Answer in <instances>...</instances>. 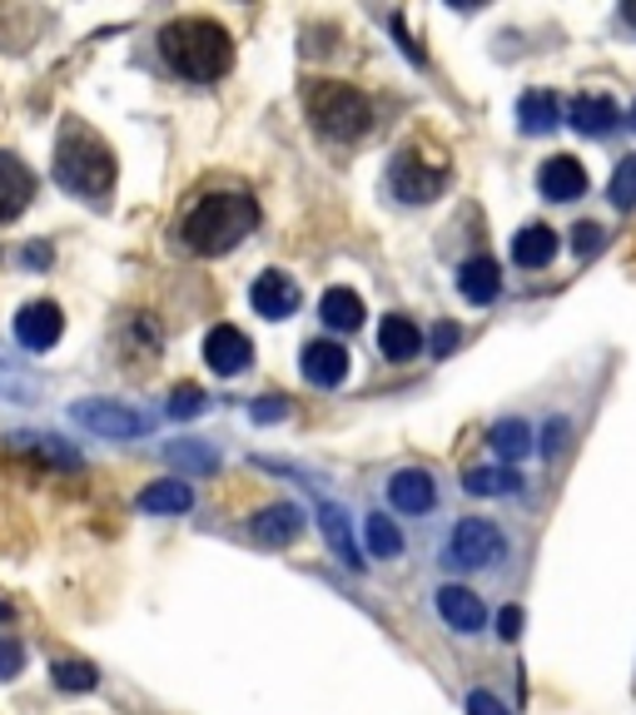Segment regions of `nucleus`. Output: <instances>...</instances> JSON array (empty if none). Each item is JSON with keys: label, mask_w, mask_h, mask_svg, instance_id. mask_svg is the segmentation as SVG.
<instances>
[{"label": "nucleus", "mask_w": 636, "mask_h": 715, "mask_svg": "<svg viewBox=\"0 0 636 715\" xmlns=\"http://www.w3.org/2000/svg\"><path fill=\"white\" fill-rule=\"evenodd\" d=\"M165 462L169 467H184V472H219V452L204 442H194V437H179V442L165 447Z\"/></svg>", "instance_id": "cd10ccee"}, {"label": "nucleus", "mask_w": 636, "mask_h": 715, "mask_svg": "<svg viewBox=\"0 0 636 715\" xmlns=\"http://www.w3.org/2000/svg\"><path fill=\"white\" fill-rule=\"evenodd\" d=\"M50 681H55L60 691H95L99 671L89 661H55V665H50Z\"/></svg>", "instance_id": "c756f323"}, {"label": "nucleus", "mask_w": 636, "mask_h": 715, "mask_svg": "<svg viewBox=\"0 0 636 715\" xmlns=\"http://www.w3.org/2000/svg\"><path fill=\"white\" fill-rule=\"evenodd\" d=\"M487 442H492V452L502 457V467H517V462H527V457L537 452V433H532V423H522V417H502V423H492Z\"/></svg>", "instance_id": "412c9836"}, {"label": "nucleus", "mask_w": 636, "mask_h": 715, "mask_svg": "<svg viewBox=\"0 0 636 715\" xmlns=\"http://www.w3.org/2000/svg\"><path fill=\"white\" fill-rule=\"evenodd\" d=\"M602 244H606V228H602V224H592V218L572 228V254H576V258H592Z\"/></svg>", "instance_id": "f704fd0d"}, {"label": "nucleus", "mask_w": 636, "mask_h": 715, "mask_svg": "<svg viewBox=\"0 0 636 715\" xmlns=\"http://www.w3.org/2000/svg\"><path fill=\"white\" fill-rule=\"evenodd\" d=\"M622 119H626V125H632V129H636V105H632V109H626V115H622Z\"/></svg>", "instance_id": "37998d69"}, {"label": "nucleus", "mask_w": 636, "mask_h": 715, "mask_svg": "<svg viewBox=\"0 0 636 715\" xmlns=\"http://www.w3.org/2000/svg\"><path fill=\"white\" fill-rule=\"evenodd\" d=\"M0 393L15 397V403H35V397H40V383H35V377H25V373H15L10 363H0Z\"/></svg>", "instance_id": "72a5a7b5"}, {"label": "nucleus", "mask_w": 636, "mask_h": 715, "mask_svg": "<svg viewBox=\"0 0 636 715\" xmlns=\"http://www.w3.org/2000/svg\"><path fill=\"white\" fill-rule=\"evenodd\" d=\"M566 433H572V423H566V417H552V423L542 427V442H537V452L542 457H556L566 447Z\"/></svg>", "instance_id": "e433bc0d"}, {"label": "nucleus", "mask_w": 636, "mask_h": 715, "mask_svg": "<svg viewBox=\"0 0 636 715\" xmlns=\"http://www.w3.org/2000/svg\"><path fill=\"white\" fill-rule=\"evenodd\" d=\"M159 55L174 75L209 85V79L229 75V65H234V35L209 15H179L159 30Z\"/></svg>", "instance_id": "f257e3e1"}, {"label": "nucleus", "mask_w": 636, "mask_h": 715, "mask_svg": "<svg viewBox=\"0 0 636 715\" xmlns=\"http://www.w3.org/2000/svg\"><path fill=\"white\" fill-rule=\"evenodd\" d=\"M209 407V393L204 387H194V383H179L174 393L165 397V413L174 417V423H189V417H199Z\"/></svg>", "instance_id": "7c9ffc66"}, {"label": "nucleus", "mask_w": 636, "mask_h": 715, "mask_svg": "<svg viewBox=\"0 0 636 715\" xmlns=\"http://www.w3.org/2000/svg\"><path fill=\"white\" fill-rule=\"evenodd\" d=\"M135 502H139V512H149V516H184L189 506H194V487L179 482V477H159Z\"/></svg>", "instance_id": "aec40b11"}, {"label": "nucleus", "mask_w": 636, "mask_h": 715, "mask_svg": "<svg viewBox=\"0 0 636 715\" xmlns=\"http://www.w3.org/2000/svg\"><path fill=\"white\" fill-rule=\"evenodd\" d=\"M556 258V228L547 224H527L512 238V264L517 268H547Z\"/></svg>", "instance_id": "393cba45"}, {"label": "nucleus", "mask_w": 636, "mask_h": 715, "mask_svg": "<svg viewBox=\"0 0 636 715\" xmlns=\"http://www.w3.org/2000/svg\"><path fill=\"white\" fill-rule=\"evenodd\" d=\"M30 199H35V174H30V164L0 149V224L25 214Z\"/></svg>", "instance_id": "f3484780"}, {"label": "nucleus", "mask_w": 636, "mask_h": 715, "mask_svg": "<svg viewBox=\"0 0 636 715\" xmlns=\"http://www.w3.org/2000/svg\"><path fill=\"white\" fill-rule=\"evenodd\" d=\"M388 506H398L403 516H427L437 506V482L423 467H398L388 477Z\"/></svg>", "instance_id": "ddd939ff"}, {"label": "nucleus", "mask_w": 636, "mask_h": 715, "mask_svg": "<svg viewBox=\"0 0 636 715\" xmlns=\"http://www.w3.org/2000/svg\"><path fill=\"white\" fill-rule=\"evenodd\" d=\"M622 15H626V25H636V0L632 6H622Z\"/></svg>", "instance_id": "79ce46f5"}, {"label": "nucleus", "mask_w": 636, "mask_h": 715, "mask_svg": "<svg viewBox=\"0 0 636 715\" xmlns=\"http://www.w3.org/2000/svg\"><path fill=\"white\" fill-rule=\"evenodd\" d=\"M562 119L586 139H606L616 125H622V109H616L612 95H576L572 105L562 109Z\"/></svg>", "instance_id": "2eb2a0df"}, {"label": "nucleus", "mask_w": 636, "mask_h": 715, "mask_svg": "<svg viewBox=\"0 0 636 715\" xmlns=\"http://www.w3.org/2000/svg\"><path fill=\"white\" fill-rule=\"evenodd\" d=\"M204 363H209V373H219V377H239L254 363V343H248V333H239L234 323H219V328H209V338H204Z\"/></svg>", "instance_id": "9d476101"}, {"label": "nucleus", "mask_w": 636, "mask_h": 715, "mask_svg": "<svg viewBox=\"0 0 636 715\" xmlns=\"http://www.w3.org/2000/svg\"><path fill=\"white\" fill-rule=\"evenodd\" d=\"M457 294L467 298V303L487 308L497 294H502V268H497V258L487 254H473L463 268H457Z\"/></svg>", "instance_id": "6ab92c4d"}, {"label": "nucleus", "mask_w": 636, "mask_h": 715, "mask_svg": "<svg viewBox=\"0 0 636 715\" xmlns=\"http://www.w3.org/2000/svg\"><path fill=\"white\" fill-rule=\"evenodd\" d=\"M522 606H502V611H497V636H502V641H517V636H522Z\"/></svg>", "instance_id": "58836bf2"}, {"label": "nucleus", "mask_w": 636, "mask_h": 715, "mask_svg": "<svg viewBox=\"0 0 636 715\" xmlns=\"http://www.w3.org/2000/svg\"><path fill=\"white\" fill-rule=\"evenodd\" d=\"M308 119H314L318 135L328 139H363L373 129V105L358 85H343V79H318V85L304 89Z\"/></svg>", "instance_id": "39448f33"}, {"label": "nucleus", "mask_w": 636, "mask_h": 715, "mask_svg": "<svg viewBox=\"0 0 636 715\" xmlns=\"http://www.w3.org/2000/svg\"><path fill=\"white\" fill-rule=\"evenodd\" d=\"M378 348H383V357H393V363H407V357L423 353V333H417L413 318L388 313L383 323H378Z\"/></svg>", "instance_id": "b1692460"}, {"label": "nucleus", "mask_w": 636, "mask_h": 715, "mask_svg": "<svg viewBox=\"0 0 636 715\" xmlns=\"http://www.w3.org/2000/svg\"><path fill=\"white\" fill-rule=\"evenodd\" d=\"M115 174L119 164L105 139L89 125H80V119H65L55 139V184L80 199H105L115 189Z\"/></svg>", "instance_id": "7ed1b4c3"}, {"label": "nucleus", "mask_w": 636, "mask_h": 715, "mask_svg": "<svg viewBox=\"0 0 636 715\" xmlns=\"http://www.w3.org/2000/svg\"><path fill=\"white\" fill-rule=\"evenodd\" d=\"M318 318H324L333 333H353V328H363V318H368V308H363V298L353 294V288H328L324 298H318Z\"/></svg>", "instance_id": "5701e85b"}, {"label": "nucleus", "mask_w": 636, "mask_h": 715, "mask_svg": "<svg viewBox=\"0 0 636 715\" xmlns=\"http://www.w3.org/2000/svg\"><path fill=\"white\" fill-rule=\"evenodd\" d=\"M606 194H612L616 209H636V154L616 159L612 169V184H606Z\"/></svg>", "instance_id": "2f4dec72"}, {"label": "nucleus", "mask_w": 636, "mask_h": 715, "mask_svg": "<svg viewBox=\"0 0 636 715\" xmlns=\"http://www.w3.org/2000/svg\"><path fill=\"white\" fill-rule=\"evenodd\" d=\"M304 526H308L304 506L274 502V506H264V512H258L254 522H248V532H254L258 546H294L298 536H304Z\"/></svg>", "instance_id": "dca6fc26"}, {"label": "nucleus", "mask_w": 636, "mask_h": 715, "mask_svg": "<svg viewBox=\"0 0 636 715\" xmlns=\"http://www.w3.org/2000/svg\"><path fill=\"white\" fill-rule=\"evenodd\" d=\"M586 164L576 154H552L542 159V169H537V189H542L547 204H576V199L586 194Z\"/></svg>", "instance_id": "1a4fd4ad"}, {"label": "nucleus", "mask_w": 636, "mask_h": 715, "mask_svg": "<svg viewBox=\"0 0 636 715\" xmlns=\"http://www.w3.org/2000/svg\"><path fill=\"white\" fill-rule=\"evenodd\" d=\"M25 671V645L15 636H0V681H15Z\"/></svg>", "instance_id": "c9c22d12"}, {"label": "nucleus", "mask_w": 636, "mask_h": 715, "mask_svg": "<svg viewBox=\"0 0 636 715\" xmlns=\"http://www.w3.org/2000/svg\"><path fill=\"white\" fill-rule=\"evenodd\" d=\"M388 184L403 204H433L437 189H443V169H427L417 154H398L393 169H388Z\"/></svg>", "instance_id": "f8f14e48"}, {"label": "nucleus", "mask_w": 636, "mask_h": 715, "mask_svg": "<svg viewBox=\"0 0 636 715\" xmlns=\"http://www.w3.org/2000/svg\"><path fill=\"white\" fill-rule=\"evenodd\" d=\"M348 367H353V357H348V348L333 343V338H314V343H304V353H298V373H304L308 387H338L348 377Z\"/></svg>", "instance_id": "9b49d317"}, {"label": "nucleus", "mask_w": 636, "mask_h": 715, "mask_svg": "<svg viewBox=\"0 0 636 715\" xmlns=\"http://www.w3.org/2000/svg\"><path fill=\"white\" fill-rule=\"evenodd\" d=\"M433 606H437V616H443V626H453L457 636H477L487 626V601L473 591V586H463V581H443V586H437Z\"/></svg>", "instance_id": "0eeeda50"}, {"label": "nucleus", "mask_w": 636, "mask_h": 715, "mask_svg": "<svg viewBox=\"0 0 636 715\" xmlns=\"http://www.w3.org/2000/svg\"><path fill=\"white\" fill-rule=\"evenodd\" d=\"M25 264H30V268H35V264L45 268V264H50V248H45V244H30V248H25Z\"/></svg>", "instance_id": "a19ab883"}, {"label": "nucleus", "mask_w": 636, "mask_h": 715, "mask_svg": "<svg viewBox=\"0 0 636 715\" xmlns=\"http://www.w3.org/2000/svg\"><path fill=\"white\" fill-rule=\"evenodd\" d=\"M70 423L85 427L89 437H105V442H135V437H149V413L119 403V397H80L70 403Z\"/></svg>", "instance_id": "423d86ee"}, {"label": "nucleus", "mask_w": 636, "mask_h": 715, "mask_svg": "<svg viewBox=\"0 0 636 715\" xmlns=\"http://www.w3.org/2000/svg\"><path fill=\"white\" fill-rule=\"evenodd\" d=\"M60 333H65V313L50 298H35V303H25L15 313V343L25 353H50L60 343Z\"/></svg>", "instance_id": "6e6552de"}, {"label": "nucleus", "mask_w": 636, "mask_h": 715, "mask_svg": "<svg viewBox=\"0 0 636 715\" xmlns=\"http://www.w3.org/2000/svg\"><path fill=\"white\" fill-rule=\"evenodd\" d=\"M363 546L368 556H378V562H398L403 556V532H398V522L388 512H368L363 516Z\"/></svg>", "instance_id": "a878e982"}, {"label": "nucleus", "mask_w": 636, "mask_h": 715, "mask_svg": "<svg viewBox=\"0 0 636 715\" xmlns=\"http://www.w3.org/2000/svg\"><path fill=\"white\" fill-rule=\"evenodd\" d=\"M463 487L473 497H517L522 492V472L517 467H467Z\"/></svg>", "instance_id": "bb28decb"}, {"label": "nucleus", "mask_w": 636, "mask_h": 715, "mask_svg": "<svg viewBox=\"0 0 636 715\" xmlns=\"http://www.w3.org/2000/svg\"><path fill=\"white\" fill-rule=\"evenodd\" d=\"M457 343H463V328L457 323H437L433 328V357H447Z\"/></svg>", "instance_id": "ea45409f"}, {"label": "nucleus", "mask_w": 636, "mask_h": 715, "mask_svg": "<svg viewBox=\"0 0 636 715\" xmlns=\"http://www.w3.org/2000/svg\"><path fill=\"white\" fill-rule=\"evenodd\" d=\"M507 556H512V536L492 516H457L443 542V566L463 576L497 572V566H507Z\"/></svg>", "instance_id": "20e7f679"}, {"label": "nucleus", "mask_w": 636, "mask_h": 715, "mask_svg": "<svg viewBox=\"0 0 636 715\" xmlns=\"http://www.w3.org/2000/svg\"><path fill=\"white\" fill-rule=\"evenodd\" d=\"M467 715H512V711L492 691H467Z\"/></svg>", "instance_id": "4c0bfd02"}, {"label": "nucleus", "mask_w": 636, "mask_h": 715, "mask_svg": "<svg viewBox=\"0 0 636 715\" xmlns=\"http://www.w3.org/2000/svg\"><path fill=\"white\" fill-rule=\"evenodd\" d=\"M15 447H30L35 457H50V462H60V467H80V452L60 442L55 433H15Z\"/></svg>", "instance_id": "c85d7f7f"}, {"label": "nucleus", "mask_w": 636, "mask_h": 715, "mask_svg": "<svg viewBox=\"0 0 636 715\" xmlns=\"http://www.w3.org/2000/svg\"><path fill=\"white\" fill-rule=\"evenodd\" d=\"M258 228V204L244 194V189H214L204 194L179 224V238H184L189 254H229L234 244H244Z\"/></svg>", "instance_id": "f03ea898"}, {"label": "nucleus", "mask_w": 636, "mask_h": 715, "mask_svg": "<svg viewBox=\"0 0 636 715\" xmlns=\"http://www.w3.org/2000/svg\"><path fill=\"white\" fill-rule=\"evenodd\" d=\"M318 532H324L328 552H333L348 572H363L368 556H358V536H353V522H348L343 506H338V502H318Z\"/></svg>", "instance_id": "a211bd4d"}, {"label": "nucleus", "mask_w": 636, "mask_h": 715, "mask_svg": "<svg viewBox=\"0 0 636 715\" xmlns=\"http://www.w3.org/2000/svg\"><path fill=\"white\" fill-rule=\"evenodd\" d=\"M288 413H294V403H288L284 393H264V397H254V403H248V417H254L258 427H268V423H284Z\"/></svg>", "instance_id": "473e14b6"}, {"label": "nucleus", "mask_w": 636, "mask_h": 715, "mask_svg": "<svg viewBox=\"0 0 636 715\" xmlns=\"http://www.w3.org/2000/svg\"><path fill=\"white\" fill-rule=\"evenodd\" d=\"M556 125H562V99L552 89H527L517 99V129L522 135H552Z\"/></svg>", "instance_id": "4be33fe9"}, {"label": "nucleus", "mask_w": 636, "mask_h": 715, "mask_svg": "<svg viewBox=\"0 0 636 715\" xmlns=\"http://www.w3.org/2000/svg\"><path fill=\"white\" fill-rule=\"evenodd\" d=\"M248 303H254L258 318H288V313H298V303H304V288H298L288 274L268 268V274L254 278V288H248Z\"/></svg>", "instance_id": "4468645a"}]
</instances>
